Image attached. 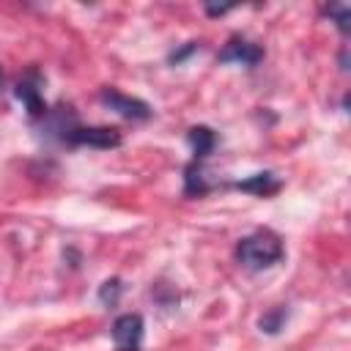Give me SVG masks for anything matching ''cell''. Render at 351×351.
<instances>
[{
	"label": "cell",
	"instance_id": "cell-1",
	"mask_svg": "<svg viewBox=\"0 0 351 351\" xmlns=\"http://www.w3.org/2000/svg\"><path fill=\"white\" fill-rule=\"evenodd\" d=\"M285 255L282 250V241L269 233V230H261V233H252L247 239L239 241L236 247V258L239 263H244L247 269H269L274 263H280Z\"/></svg>",
	"mask_w": 351,
	"mask_h": 351
},
{
	"label": "cell",
	"instance_id": "cell-2",
	"mask_svg": "<svg viewBox=\"0 0 351 351\" xmlns=\"http://www.w3.org/2000/svg\"><path fill=\"white\" fill-rule=\"evenodd\" d=\"M143 335H145V324L137 313L118 315L112 324V343L118 351H140Z\"/></svg>",
	"mask_w": 351,
	"mask_h": 351
},
{
	"label": "cell",
	"instance_id": "cell-3",
	"mask_svg": "<svg viewBox=\"0 0 351 351\" xmlns=\"http://www.w3.org/2000/svg\"><path fill=\"white\" fill-rule=\"evenodd\" d=\"M66 143L71 145H90V148H115L121 143V134L115 129H107V126H74L69 134H66Z\"/></svg>",
	"mask_w": 351,
	"mask_h": 351
},
{
	"label": "cell",
	"instance_id": "cell-4",
	"mask_svg": "<svg viewBox=\"0 0 351 351\" xmlns=\"http://www.w3.org/2000/svg\"><path fill=\"white\" fill-rule=\"evenodd\" d=\"M101 101H104L110 110H115L118 115H123V118L143 121V118L151 115V107H148L145 101L132 99V96H126V93H121V90H101Z\"/></svg>",
	"mask_w": 351,
	"mask_h": 351
},
{
	"label": "cell",
	"instance_id": "cell-5",
	"mask_svg": "<svg viewBox=\"0 0 351 351\" xmlns=\"http://www.w3.org/2000/svg\"><path fill=\"white\" fill-rule=\"evenodd\" d=\"M263 58L261 47L247 41V38H230L225 44V49L219 52V60L222 63H241V66H255L258 60Z\"/></svg>",
	"mask_w": 351,
	"mask_h": 351
},
{
	"label": "cell",
	"instance_id": "cell-6",
	"mask_svg": "<svg viewBox=\"0 0 351 351\" xmlns=\"http://www.w3.org/2000/svg\"><path fill=\"white\" fill-rule=\"evenodd\" d=\"M16 96L22 99V104L27 107V112L33 115V118H38V115H47V107H44V99H41V93H38V85L36 82H19L16 85Z\"/></svg>",
	"mask_w": 351,
	"mask_h": 351
},
{
	"label": "cell",
	"instance_id": "cell-7",
	"mask_svg": "<svg viewBox=\"0 0 351 351\" xmlns=\"http://www.w3.org/2000/svg\"><path fill=\"white\" fill-rule=\"evenodd\" d=\"M239 189H244V192H252V195H271V192H277L280 189V181L271 176V173H255L252 178H247V181H239L236 184Z\"/></svg>",
	"mask_w": 351,
	"mask_h": 351
},
{
	"label": "cell",
	"instance_id": "cell-8",
	"mask_svg": "<svg viewBox=\"0 0 351 351\" xmlns=\"http://www.w3.org/2000/svg\"><path fill=\"white\" fill-rule=\"evenodd\" d=\"M189 143H192L195 156H197V159H203V156H208V154H211V148H214L217 137H214V132H211L208 126H195V129H189Z\"/></svg>",
	"mask_w": 351,
	"mask_h": 351
},
{
	"label": "cell",
	"instance_id": "cell-9",
	"mask_svg": "<svg viewBox=\"0 0 351 351\" xmlns=\"http://www.w3.org/2000/svg\"><path fill=\"white\" fill-rule=\"evenodd\" d=\"M285 318H288V310H285V307H274V310H269L266 315H261V329L269 332V335H277V332L282 329Z\"/></svg>",
	"mask_w": 351,
	"mask_h": 351
},
{
	"label": "cell",
	"instance_id": "cell-10",
	"mask_svg": "<svg viewBox=\"0 0 351 351\" xmlns=\"http://www.w3.org/2000/svg\"><path fill=\"white\" fill-rule=\"evenodd\" d=\"M118 296H121V280H107L104 285H101V291H99V299L104 302V304H115L118 302Z\"/></svg>",
	"mask_w": 351,
	"mask_h": 351
},
{
	"label": "cell",
	"instance_id": "cell-11",
	"mask_svg": "<svg viewBox=\"0 0 351 351\" xmlns=\"http://www.w3.org/2000/svg\"><path fill=\"white\" fill-rule=\"evenodd\" d=\"M186 192L189 195H200V192H206V184H203V176H200V167H189L186 170Z\"/></svg>",
	"mask_w": 351,
	"mask_h": 351
},
{
	"label": "cell",
	"instance_id": "cell-12",
	"mask_svg": "<svg viewBox=\"0 0 351 351\" xmlns=\"http://www.w3.org/2000/svg\"><path fill=\"white\" fill-rule=\"evenodd\" d=\"M326 14L337 19V27H340L343 33L348 30V19H351V14H348V8H346V5H329V8H326Z\"/></svg>",
	"mask_w": 351,
	"mask_h": 351
},
{
	"label": "cell",
	"instance_id": "cell-13",
	"mask_svg": "<svg viewBox=\"0 0 351 351\" xmlns=\"http://www.w3.org/2000/svg\"><path fill=\"white\" fill-rule=\"evenodd\" d=\"M0 85H3V71H0Z\"/></svg>",
	"mask_w": 351,
	"mask_h": 351
}]
</instances>
